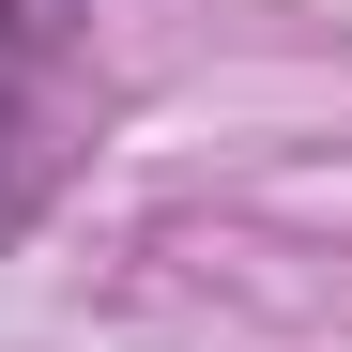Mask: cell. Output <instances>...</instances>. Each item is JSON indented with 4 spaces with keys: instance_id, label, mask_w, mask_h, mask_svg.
<instances>
[{
    "instance_id": "cell-1",
    "label": "cell",
    "mask_w": 352,
    "mask_h": 352,
    "mask_svg": "<svg viewBox=\"0 0 352 352\" xmlns=\"http://www.w3.org/2000/svg\"><path fill=\"white\" fill-rule=\"evenodd\" d=\"M77 123H92L77 0H0V230H16V214L77 168Z\"/></svg>"
}]
</instances>
